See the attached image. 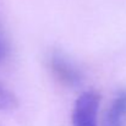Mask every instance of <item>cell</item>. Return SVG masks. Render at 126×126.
<instances>
[{"mask_svg":"<svg viewBox=\"0 0 126 126\" xmlns=\"http://www.w3.org/2000/svg\"><path fill=\"white\" fill-rule=\"evenodd\" d=\"M10 54V43L4 28L0 25V64L4 63Z\"/></svg>","mask_w":126,"mask_h":126,"instance_id":"obj_5","label":"cell"},{"mask_svg":"<svg viewBox=\"0 0 126 126\" xmlns=\"http://www.w3.org/2000/svg\"><path fill=\"white\" fill-rule=\"evenodd\" d=\"M104 126H126V91L119 92L110 103L104 116Z\"/></svg>","mask_w":126,"mask_h":126,"instance_id":"obj_3","label":"cell"},{"mask_svg":"<svg viewBox=\"0 0 126 126\" xmlns=\"http://www.w3.org/2000/svg\"><path fill=\"white\" fill-rule=\"evenodd\" d=\"M18 107L16 95L0 82V111H10Z\"/></svg>","mask_w":126,"mask_h":126,"instance_id":"obj_4","label":"cell"},{"mask_svg":"<svg viewBox=\"0 0 126 126\" xmlns=\"http://www.w3.org/2000/svg\"><path fill=\"white\" fill-rule=\"evenodd\" d=\"M48 65L53 76L66 87L77 88L83 82L84 75L82 70L59 50H55L49 55Z\"/></svg>","mask_w":126,"mask_h":126,"instance_id":"obj_1","label":"cell"},{"mask_svg":"<svg viewBox=\"0 0 126 126\" xmlns=\"http://www.w3.org/2000/svg\"><path fill=\"white\" fill-rule=\"evenodd\" d=\"M100 95L95 91L81 93L72 108V126H98V110Z\"/></svg>","mask_w":126,"mask_h":126,"instance_id":"obj_2","label":"cell"}]
</instances>
